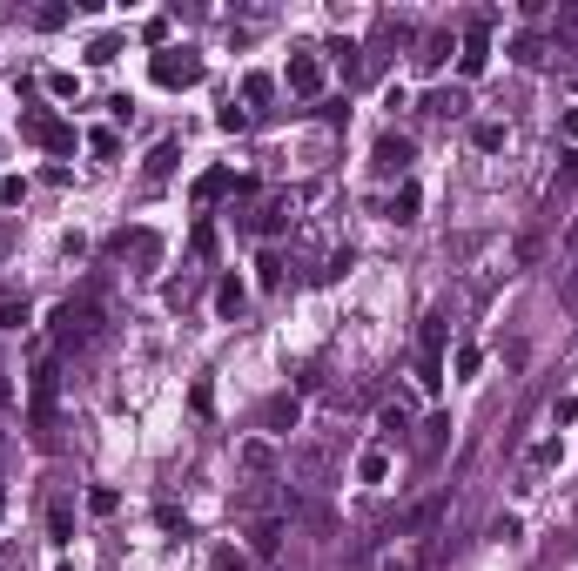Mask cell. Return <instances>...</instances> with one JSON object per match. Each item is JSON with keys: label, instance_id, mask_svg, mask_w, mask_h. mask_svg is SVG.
<instances>
[{"label": "cell", "instance_id": "1", "mask_svg": "<svg viewBox=\"0 0 578 571\" xmlns=\"http://www.w3.org/2000/svg\"><path fill=\"white\" fill-rule=\"evenodd\" d=\"M55 404H61V370L41 356V363L27 370V430H34V444H41V451H55Z\"/></svg>", "mask_w": 578, "mask_h": 571}, {"label": "cell", "instance_id": "2", "mask_svg": "<svg viewBox=\"0 0 578 571\" xmlns=\"http://www.w3.org/2000/svg\"><path fill=\"white\" fill-rule=\"evenodd\" d=\"M95 336H101V296L81 289V296H67L55 309V350H88Z\"/></svg>", "mask_w": 578, "mask_h": 571}, {"label": "cell", "instance_id": "3", "mask_svg": "<svg viewBox=\"0 0 578 571\" xmlns=\"http://www.w3.org/2000/svg\"><path fill=\"white\" fill-rule=\"evenodd\" d=\"M444 336H451V323L431 309V316H424V336H417V376H424L431 390L444 384Z\"/></svg>", "mask_w": 578, "mask_h": 571}, {"label": "cell", "instance_id": "4", "mask_svg": "<svg viewBox=\"0 0 578 571\" xmlns=\"http://www.w3.org/2000/svg\"><path fill=\"white\" fill-rule=\"evenodd\" d=\"M27 142H41L47 155H75V121H61V115H47V108H34L27 121Z\"/></svg>", "mask_w": 578, "mask_h": 571}, {"label": "cell", "instance_id": "5", "mask_svg": "<svg viewBox=\"0 0 578 571\" xmlns=\"http://www.w3.org/2000/svg\"><path fill=\"white\" fill-rule=\"evenodd\" d=\"M155 81L162 88H195L202 81V55H189V47H162L155 55Z\"/></svg>", "mask_w": 578, "mask_h": 571}, {"label": "cell", "instance_id": "6", "mask_svg": "<svg viewBox=\"0 0 578 571\" xmlns=\"http://www.w3.org/2000/svg\"><path fill=\"white\" fill-rule=\"evenodd\" d=\"M283 81H289V95L316 101V95H323V61H316V55H289V75H283Z\"/></svg>", "mask_w": 578, "mask_h": 571}, {"label": "cell", "instance_id": "7", "mask_svg": "<svg viewBox=\"0 0 578 571\" xmlns=\"http://www.w3.org/2000/svg\"><path fill=\"white\" fill-rule=\"evenodd\" d=\"M370 168H377V175H411V135H384L377 155H370Z\"/></svg>", "mask_w": 578, "mask_h": 571}, {"label": "cell", "instance_id": "8", "mask_svg": "<svg viewBox=\"0 0 578 571\" xmlns=\"http://www.w3.org/2000/svg\"><path fill=\"white\" fill-rule=\"evenodd\" d=\"M115 255H128V263H162V235L155 229H128V235H115Z\"/></svg>", "mask_w": 578, "mask_h": 571}, {"label": "cell", "instance_id": "9", "mask_svg": "<svg viewBox=\"0 0 578 571\" xmlns=\"http://www.w3.org/2000/svg\"><path fill=\"white\" fill-rule=\"evenodd\" d=\"M464 108H471L464 88H431V95H424V115H431V121H457Z\"/></svg>", "mask_w": 578, "mask_h": 571}, {"label": "cell", "instance_id": "10", "mask_svg": "<svg viewBox=\"0 0 578 571\" xmlns=\"http://www.w3.org/2000/svg\"><path fill=\"white\" fill-rule=\"evenodd\" d=\"M249 551H256V558H276L283 551V517H256V525H249Z\"/></svg>", "mask_w": 578, "mask_h": 571}, {"label": "cell", "instance_id": "11", "mask_svg": "<svg viewBox=\"0 0 578 571\" xmlns=\"http://www.w3.org/2000/svg\"><path fill=\"white\" fill-rule=\"evenodd\" d=\"M229 188H243V182H235V168H209V175H195V202L209 209V202H223Z\"/></svg>", "mask_w": 578, "mask_h": 571}, {"label": "cell", "instance_id": "12", "mask_svg": "<svg viewBox=\"0 0 578 571\" xmlns=\"http://www.w3.org/2000/svg\"><path fill=\"white\" fill-rule=\"evenodd\" d=\"M296 417H303V404H296V396H269V404H263V430H296Z\"/></svg>", "mask_w": 578, "mask_h": 571}, {"label": "cell", "instance_id": "13", "mask_svg": "<svg viewBox=\"0 0 578 571\" xmlns=\"http://www.w3.org/2000/svg\"><path fill=\"white\" fill-rule=\"evenodd\" d=\"M444 444H451V417H431V424L417 430V457H424V464L444 457Z\"/></svg>", "mask_w": 578, "mask_h": 571}, {"label": "cell", "instance_id": "14", "mask_svg": "<svg viewBox=\"0 0 578 571\" xmlns=\"http://www.w3.org/2000/svg\"><path fill=\"white\" fill-rule=\"evenodd\" d=\"M243 303H249V289L235 283V275H223V283H215V316L235 323V316H243Z\"/></svg>", "mask_w": 578, "mask_h": 571}, {"label": "cell", "instance_id": "15", "mask_svg": "<svg viewBox=\"0 0 578 571\" xmlns=\"http://www.w3.org/2000/svg\"><path fill=\"white\" fill-rule=\"evenodd\" d=\"M47 538H55V545L75 538V505H67V497H55V505H47Z\"/></svg>", "mask_w": 578, "mask_h": 571}, {"label": "cell", "instance_id": "16", "mask_svg": "<svg viewBox=\"0 0 578 571\" xmlns=\"http://www.w3.org/2000/svg\"><path fill=\"white\" fill-rule=\"evenodd\" d=\"M175 162H182V142H162L155 155H148L142 175H148V182H168V175H175Z\"/></svg>", "mask_w": 578, "mask_h": 571}, {"label": "cell", "instance_id": "17", "mask_svg": "<svg viewBox=\"0 0 578 571\" xmlns=\"http://www.w3.org/2000/svg\"><path fill=\"white\" fill-rule=\"evenodd\" d=\"M356 477H364V484H384L390 477V451H384V444H370V451L356 457Z\"/></svg>", "mask_w": 578, "mask_h": 571}, {"label": "cell", "instance_id": "18", "mask_svg": "<svg viewBox=\"0 0 578 571\" xmlns=\"http://www.w3.org/2000/svg\"><path fill=\"white\" fill-rule=\"evenodd\" d=\"M471 148H478V155H498L504 148V121H478V128H471Z\"/></svg>", "mask_w": 578, "mask_h": 571}, {"label": "cell", "instance_id": "19", "mask_svg": "<svg viewBox=\"0 0 578 571\" xmlns=\"http://www.w3.org/2000/svg\"><path fill=\"white\" fill-rule=\"evenodd\" d=\"M269 95H276V75H263V67H256V75H243V101H249V108H263Z\"/></svg>", "mask_w": 578, "mask_h": 571}, {"label": "cell", "instance_id": "20", "mask_svg": "<svg viewBox=\"0 0 578 571\" xmlns=\"http://www.w3.org/2000/svg\"><path fill=\"white\" fill-rule=\"evenodd\" d=\"M21 323H27V296L0 289V330H21Z\"/></svg>", "mask_w": 578, "mask_h": 571}, {"label": "cell", "instance_id": "21", "mask_svg": "<svg viewBox=\"0 0 578 571\" xmlns=\"http://www.w3.org/2000/svg\"><path fill=\"white\" fill-rule=\"evenodd\" d=\"M243 464H249V471H276V444L249 437V444H243Z\"/></svg>", "mask_w": 578, "mask_h": 571}, {"label": "cell", "instance_id": "22", "mask_svg": "<svg viewBox=\"0 0 578 571\" xmlns=\"http://www.w3.org/2000/svg\"><path fill=\"white\" fill-rule=\"evenodd\" d=\"M512 61L518 67H538V61H545V41H538V34H518V41H512Z\"/></svg>", "mask_w": 578, "mask_h": 571}, {"label": "cell", "instance_id": "23", "mask_svg": "<svg viewBox=\"0 0 578 571\" xmlns=\"http://www.w3.org/2000/svg\"><path fill=\"white\" fill-rule=\"evenodd\" d=\"M417 209H424L417 182H404V188H397V202H390V215H397V222H417Z\"/></svg>", "mask_w": 578, "mask_h": 571}, {"label": "cell", "instance_id": "24", "mask_svg": "<svg viewBox=\"0 0 578 571\" xmlns=\"http://www.w3.org/2000/svg\"><path fill=\"white\" fill-rule=\"evenodd\" d=\"M377 430H384V437H404V430H411V410H404V404H384L377 410Z\"/></svg>", "mask_w": 578, "mask_h": 571}, {"label": "cell", "instance_id": "25", "mask_svg": "<svg viewBox=\"0 0 578 571\" xmlns=\"http://www.w3.org/2000/svg\"><path fill=\"white\" fill-rule=\"evenodd\" d=\"M444 55H451V34H424L417 61H424V67H444Z\"/></svg>", "mask_w": 578, "mask_h": 571}, {"label": "cell", "instance_id": "26", "mask_svg": "<svg viewBox=\"0 0 578 571\" xmlns=\"http://www.w3.org/2000/svg\"><path fill=\"white\" fill-rule=\"evenodd\" d=\"M330 55H336V67H344V81H350V75H364V47H356V41H336Z\"/></svg>", "mask_w": 578, "mask_h": 571}, {"label": "cell", "instance_id": "27", "mask_svg": "<svg viewBox=\"0 0 578 571\" xmlns=\"http://www.w3.org/2000/svg\"><path fill=\"white\" fill-rule=\"evenodd\" d=\"M276 229H289V202H269L256 215V235H276Z\"/></svg>", "mask_w": 578, "mask_h": 571}, {"label": "cell", "instance_id": "28", "mask_svg": "<svg viewBox=\"0 0 578 571\" xmlns=\"http://www.w3.org/2000/svg\"><path fill=\"white\" fill-rule=\"evenodd\" d=\"M451 370H457V376H478V370H484V350H478V343H464V350L451 356Z\"/></svg>", "mask_w": 578, "mask_h": 571}, {"label": "cell", "instance_id": "29", "mask_svg": "<svg viewBox=\"0 0 578 571\" xmlns=\"http://www.w3.org/2000/svg\"><path fill=\"white\" fill-rule=\"evenodd\" d=\"M47 95H55V101H75V95H81V81L67 75V67H55V75H47Z\"/></svg>", "mask_w": 578, "mask_h": 571}, {"label": "cell", "instance_id": "30", "mask_svg": "<svg viewBox=\"0 0 578 571\" xmlns=\"http://www.w3.org/2000/svg\"><path fill=\"white\" fill-rule=\"evenodd\" d=\"M88 148H95V155H122V135H115V128H95Z\"/></svg>", "mask_w": 578, "mask_h": 571}, {"label": "cell", "instance_id": "31", "mask_svg": "<svg viewBox=\"0 0 578 571\" xmlns=\"http://www.w3.org/2000/svg\"><path fill=\"white\" fill-rule=\"evenodd\" d=\"M115 55H122V41H115V34H101V41L88 47V61H95V67H101V61H115Z\"/></svg>", "mask_w": 578, "mask_h": 571}, {"label": "cell", "instance_id": "32", "mask_svg": "<svg viewBox=\"0 0 578 571\" xmlns=\"http://www.w3.org/2000/svg\"><path fill=\"white\" fill-rule=\"evenodd\" d=\"M558 457H565V444H558V437H545V444L532 451V464H538V471H545V464H558Z\"/></svg>", "mask_w": 578, "mask_h": 571}, {"label": "cell", "instance_id": "33", "mask_svg": "<svg viewBox=\"0 0 578 571\" xmlns=\"http://www.w3.org/2000/svg\"><path fill=\"white\" fill-rule=\"evenodd\" d=\"M34 27H47V34L67 27V7H41V14H34Z\"/></svg>", "mask_w": 578, "mask_h": 571}, {"label": "cell", "instance_id": "34", "mask_svg": "<svg viewBox=\"0 0 578 571\" xmlns=\"http://www.w3.org/2000/svg\"><path fill=\"white\" fill-rule=\"evenodd\" d=\"M189 249H195V255H209V249H215V229H209V222H195V235H189Z\"/></svg>", "mask_w": 578, "mask_h": 571}, {"label": "cell", "instance_id": "35", "mask_svg": "<svg viewBox=\"0 0 578 571\" xmlns=\"http://www.w3.org/2000/svg\"><path fill=\"white\" fill-rule=\"evenodd\" d=\"M115 505H122V497H115V491H88V511H95V517H108Z\"/></svg>", "mask_w": 578, "mask_h": 571}, {"label": "cell", "instance_id": "36", "mask_svg": "<svg viewBox=\"0 0 578 571\" xmlns=\"http://www.w3.org/2000/svg\"><path fill=\"white\" fill-rule=\"evenodd\" d=\"M215 571H249V558H243V551H229V545H223V551H215Z\"/></svg>", "mask_w": 578, "mask_h": 571}, {"label": "cell", "instance_id": "37", "mask_svg": "<svg viewBox=\"0 0 578 571\" xmlns=\"http://www.w3.org/2000/svg\"><path fill=\"white\" fill-rule=\"evenodd\" d=\"M142 41H155V47H168V14H155V21L142 27Z\"/></svg>", "mask_w": 578, "mask_h": 571}, {"label": "cell", "instance_id": "38", "mask_svg": "<svg viewBox=\"0 0 578 571\" xmlns=\"http://www.w3.org/2000/svg\"><path fill=\"white\" fill-rule=\"evenodd\" d=\"M215 121H223V128L235 135V128H249V108H235V101H229V108H223V115H215Z\"/></svg>", "mask_w": 578, "mask_h": 571}, {"label": "cell", "instance_id": "39", "mask_svg": "<svg viewBox=\"0 0 578 571\" xmlns=\"http://www.w3.org/2000/svg\"><path fill=\"white\" fill-rule=\"evenodd\" d=\"M558 128H565V142L578 148V108H565V121H558Z\"/></svg>", "mask_w": 578, "mask_h": 571}, {"label": "cell", "instance_id": "40", "mask_svg": "<svg viewBox=\"0 0 578 571\" xmlns=\"http://www.w3.org/2000/svg\"><path fill=\"white\" fill-rule=\"evenodd\" d=\"M558 27H565V34H578V7H565V14H558Z\"/></svg>", "mask_w": 578, "mask_h": 571}, {"label": "cell", "instance_id": "41", "mask_svg": "<svg viewBox=\"0 0 578 571\" xmlns=\"http://www.w3.org/2000/svg\"><path fill=\"white\" fill-rule=\"evenodd\" d=\"M565 309H578V275H572V283H565Z\"/></svg>", "mask_w": 578, "mask_h": 571}, {"label": "cell", "instance_id": "42", "mask_svg": "<svg viewBox=\"0 0 578 571\" xmlns=\"http://www.w3.org/2000/svg\"><path fill=\"white\" fill-rule=\"evenodd\" d=\"M0 517H7V497H0Z\"/></svg>", "mask_w": 578, "mask_h": 571}, {"label": "cell", "instance_id": "43", "mask_svg": "<svg viewBox=\"0 0 578 571\" xmlns=\"http://www.w3.org/2000/svg\"><path fill=\"white\" fill-rule=\"evenodd\" d=\"M55 571H75V565H55Z\"/></svg>", "mask_w": 578, "mask_h": 571}]
</instances>
